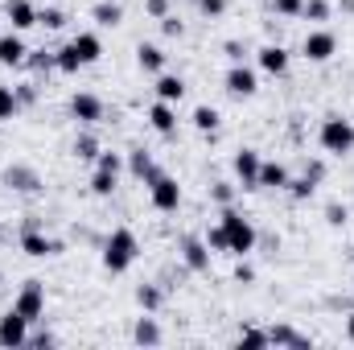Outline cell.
<instances>
[{
  "label": "cell",
  "mask_w": 354,
  "mask_h": 350,
  "mask_svg": "<svg viewBox=\"0 0 354 350\" xmlns=\"http://www.w3.org/2000/svg\"><path fill=\"white\" fill-rule=\"evenodd\" d=\"M145 185H149V202H153V210H161V214H174L177 206H181V185H177V177L153 174Z\"/></svg>",
  "instance_id": "4"
},
{
  "label": "cell",
  "mask_w": 354,
  "mask_h": 350,
  "mask_svg": "<svg viewBox=\"0 0 354 350\" xmlns=\"http://www.w3.org/2000/svg\"><path fill=\"white\" fill-rule=\"evenodd\" d=\"M189 124H194L198 132H218L223 116H218V107H210V103H198V107H194V116H189Z\"/></svg>",
  "instance_id": "26"
},
{
  "label": "cell",
  "mask_w": 354,
  "mask_h": 350,
  "mask_svg": "<svg viewBox=\"0 0 354 350\" xmlns=\"http://www.w3.org/2000/svg\"><path fill=\"white\" fill-rule=\"evenodd\" d=\"M71 153H75V157H79V161H91V165H95V157H99V153H103V149H99V140H95V136H91V132H83V136H79V140H75V149H71Z\"/></svg>",
  "instance_id": "32"
},
{
  "label": "cell",
  "mask_w": 354,
  "mask_h": 350,
  "mask_svg": "<svg viewBox=\"0 0 354 350\" xmlns=\"http://www.w3.org/2000/svg\"><path fill=\"white\" fill-rule=\"evenodd\" d=\"M239 347H268V330H260V326H243V330H239Z\"/></svg>",
  "instance_id": "37"
},
{
  "label": "cell",
  "mask_w": 354,
  "mask_h": 350,
  "mask_svg": "<svg viewBox=\"0 0 354 350\" xmlns=\"http://www.w3.org/2000/svg\"><path fill=\"white\" fill-rule=\"evenodd\" d=\"M145 12L161 21V17H169V0H145Z\"/></svg>",
  "instance_id": "44"
},
{
  "label": "cell",
  "mask_w": 354,
  "mask_h": 350,
  "mask_svg": "<svg viewBox=\"0 0 354 350\" xmlns=\"http://www.w3.org/2000/svg\"><path fill=\"white\" fill-rule=\"evenodd\" d=\"M25 66H33L37 75H50V71H58V58H54L50 50H29V58H25Z\"/></svg>",
  "instance_id": "31"
},
{
  "label": "cell",
  "mask_w": 354,
  "mask_h": 350,
  "mask_svg": "<svg viewBox=\"0 0 354 350\" xmlns=\"http://www.w3.org/2000/svg\"><path fill=\"white\" fill-rule=\"evenodd\" d=\"M136 66H140L145 75H161V71H165V50L153 46V42H140V46H136Z\"/></svg>",
  "instance_id": "18"
},
{
  "label": "cell",
  "mask_w": 354,
  "mask_h": 350,
  "mask_svg": "<svg viewBox=\"0 0 354 350\" xmlns=\"http://www.w3.org/2000/svg\"><path fill=\"white\" fill-rule=\"evenodd\" d=\"M132 342H136V347H161V326H157V317H153V313H145V317L136 322Z\"/></svg>",
  "instance_id": "24"
},
{
  "label": "cell",
  "mask_w": 354,
  "mask_h": 350,
  "mask_svg": "<svg viewBox=\"0 0 354 350\" xmlns=\"http://www.w3.org/2000/svg\"><path fill=\"white\" fill-rule=\"evenodd\" d=\"M128 174L136 177V181H149V177L161 174V169H157V161H153L149 149H132V153H128Z\"/></svg>",
  "instance_id": "22"
},
{
  "label": "cell",
  "mask_w": 354,
  "mask_h": 350,
  "mask_svg": "<svg viewBox=\"0 0 354 350\" xmlns=\"http://www.w3.org/2000/svg\"><path fill=\"white\" fill-rule=\"evenodd\" d=\"M95 169H107V174H120V169H124V157H120V153H99V157H95Z\"/></svg>",
  "instance_id": "40"
},
{
  "label": "cell",
  "mask_w": 354,
  "mask_h": 350,
  "mask_svg": "<svg viewBox=\"0 0 354 350\" xmlns=\"http://www.w3.org/2000/svg\"><path fill=\"white\" fill-rule=\"evenodd\" d=\"M17 111H21L17 91H12V87H0V124H4V120H17Z\"/></svg>",
  "instance_id": "33"
},
{
  "label": "cell",
  "mask_w": 354,
  "mask_h": 350,
  "mask_svg": "<svg viewBox=\"0 0 354 350\" xmlns=\"http://www.w3.org/2000/svg\"><path fill=\"white\" fill-rule=\"evenodd\" d=\"M71 116L79 120V124H99L103 120V99L95 95V91H79V95H71Z\"/></svg>",
  "instance_id": "11"
},
{
  "label": "cell",
  "mask_w": 354,
  "mask_h": 350,
  "mask_svg": "<svg viewBox=\"0 0 354 350\" xmlns=\"http://www.w3.org/2000/svg\"><path fill=\"white\" fill-rule=\"evenodd\" d=\"M260 165H264V157H260L256 149H239V153H235L231 169H235V177H239L243 190H260Z\"/></svg>",
  "instance_id": "9"
},
{
  "label": "cell",
  "mask_w": 354,
  "mask_h": 350,
  "mask_svg": "<svg viewBox=\"0 0 354 350\" xmlns=\"http://www.w3.org/2000/svg\"><path fill=\"white\" fill-rule=\"evenodd\" d=\"M153 91H157V99H165V103H181L185 99V79L181 75H157V83H153Z\"/></svg>",
  "instance_id": "20"
},
{
  "label": "cell",
  "mask_w": 354,
  "mask_h": 350,
  "mask_svg": "<svg viewBox=\"0 0 354 350\" xmlns=\"http://www.w3.org/2000/svg\"><path fill=\"white\" fill-rule=\"evenodd\" d=\"M29 347H58V338H54V334H29Z\"/></svg>",
  "instance_id": "48"
},
{
  "label": "cell",
  "mask_w": 354,
  "mask_h": 350,
  "mask_svg": "<svg viewBox=\"0 0 354 350\" xmlns=\"http://www.w3.org/2000/svg\"><path fill=\"white\" fill-rule=\"evenodd\" d=\"M149 124H153V132L174 136V132H177V107H174V103H165V99H157V103L149 107Z\"/></svg>",
  "instance_id": "15"
},
{
  "label": "cell",
  "mask_w": 354,
  "mask_h": 350,
  "mask_svg": "<svg viewBox=\"0 0 354 350\" xmlns=\"http://www.w3.org/2000/svg\"><path fill=\"white\" fill-rule=\"evenodd\" d=\"M161 33H165V37H181V33H185V25L169 12V17H161Z\"/></svg>",
  "instance_id": "42"
},
{
  "label": "cell",
  "mask_w": 354,
  "mask_h": 350,
  "mask_svg": "<svg viewBox=\"0 0 354 350\" xmlns=\"http://www.w3.org/2000/svg\"><path fill=\"white\" fill-rule=\"evenodd\" d=\"M161 301H165V297H161V288H157V284H140V288H136V305H140L145 313H157V309H161Z\"/></svg>",
  "instance_id": "30"
},
{
  "label": "cell",
  "mask_w": 354,
  "mask_h": 350,
  "mask_svg": "<svg viewBox=\"0 0 354 350\" xmlns=\"http://www.w3.org/2000/svg\"><path fill=\"white\" fill-rule=\"evenodd\" d=\"M0 243H4V235H0Z\"/></svg>",
  "instance_id": "51"
},
{
  "label": "cell",
  "mask_w": 354,
  "mask_h": 350,
  "mask_svg": "<svg viewBox=\"0 0 354 350\" xmlns=\"http://www.w3.org/2000/svg\"><path fill=\"white\" fill-rule=\"evenodd\" d=\"M288 58H292V54H288L280 42H268V46L256 50V62H260L264 75H288Z\"/></svg>",
  "instance_id": "13"
},
{
  "label": "cell",
  "mask_w": 354,
  "mask_h": 350,
  "mask_svg": "<svg viewBox=\"0 0 354 350\" xmlns=\"http://www.w3.org/2000/svg\"><path fill=\"white\" fill-rule=\"evenodd\" d=\"M218 223H223V231H227V256H239V260H248L252 252H256V227H252V219H243L239 210H231V206H223V214H218Z\"/></svg>",
  "instance_id": "1"
},
{
  "label": "cell",
  "mask_w": 354,
  "mask_h": 350,
  "mask_svg": "<svg viewBox=\"0 0 354 350\" xmlns=\"http://www.w3.org/2000/svg\"><path fill=\"white\" fill-rule=\"evenodd\" d=\"M272 8H276V17L297 21V17H301V8H305V0H272Z\"/></svg>",
  "instance_id": "39"
},
{
  "label": "cell",
  "mask_w": 354,
  "mask_h": 350,
  "mask_svg": "<svg viewBox=\"0 0 354 350\" xmlns=\"http://www.w3.org/2000/svg\"><path fill=\"white\" fill-rule=\"evenodd\" d=\"M91 21L103 25V29H115V25H124V4H115V0H99V4L91 8Z\"/></svg>",
  "instance_id": "23"
},
{
  "label": "cell",
  "mask_w": 354,
  "mask_h": 350,
  "mask_svg": "<svg viewBox=\"0 0 354 350\" xmlns=\"http://www.w3.org/2000/svg\"><path fill=\"white\" fill-rule=\"evenodd\" d=\"M342 8H346V12H354V0H342Z\"/></svg>",
  "instance_id": "50"
},
{
  "label": "cell",
  "mask_w": 354,
  "mask_h": 350,
  "mask_svg": "<svg viewBox=\"0 0 354 350\" xmlns=\"http://www.w3.org/2000/svg\"><path fill=\"white\" fill-rule=\"evenodd\" d=\"M0 347H4V350L29 347V322H25L17 309H8V313L0 317Z\"/></svg>",
  "instance_id": "10"
},
{
  "label": "cell",
  "mask_w": 354,
  "mask_h": 350,
  "mask_svg": "<svg viewBox=\"0 0 354 350\" xmlns=\"http://www.w3.org/2000/svg\"><path fill=\"white\" fill-rule=\"evenodd\" d=\"M71 46H75V54L83 58V66H95V62L103 58V42H99V33H75Z\"/></svg>",
  "instance_id": "19"
},
{
  "label": "cell",
  "mask_w": 354,
  "mask_h": 350,
  "mask_svg": "<svg viewBox=\"0 0 354 350\" xmlns=\"http://www.w3.org/2000/svg\"><path fill=\"white\" fill-rule=\"evenodd\" d=\"M4 17H8V25H12L17 33H25V29L37 25V8H33L29 0H8V4H4Z\"/></svg>",
  "instance_id": "17"
},
{
  "label": "cell",
  "mask_w": 354,
  "mask_h": 350,
  "mask_svg": "<svg viewBox=\"0 0 354 350\" xmlns=\"http://www.w3.org/2000/svg\"><path fill=\"white\" fill-rule=\"evenodd\" d=\"M268 347H309V338L297 334L292 326H272L268 330Z\"/></svg>",
  "instance_id": "27"
},
{
  "label": "cell",
  "mask_w": 354,
  "mask_h": 350,
  "mask_svg": "<svg viewBox=\"0 0 354 350\" xmlns=\"http://www.w3.org/2000/svg\"><path fill=\"white\" fill-rule=\"evenodd\" d=\"M21 252L33 256V260H46V256H58V252H62V239H50V235L37 231V223L29 219L25 231H21Z\"/></svg>",
  "instance_id": "6"
},
{
  "label": "cell",
  "mask_w": 354,
  "mask_h": 350,
  "mask_svg": "<svg viewBox=\"0 0 354 350\" xmlns=\"http://www.w3.org/2000/svg\"><path fill=\"white\" fill-rule=\"evenodd\" d=\"M12 309H17L29 326L41 322V313H46V284H41V280H25L21 293L12 297Z\"/></svg>",
  "instance_id": "5"
},
{
  "label": "cell",
  "mask_w": 354,
  "mask_h": 350,
  "mask_svg": "<svg viewBox=\"0 0 354 350\" xmlns=\"http://www.w3.org/2000/svg\"><path fill=\"white\" fill-rule=\"evenodd\" d=\"M136 252H140L136 235H132L128 227H115V231L103 239V268H107L111 276H120V272H128V268L136 264Z\"/></svg>",
  "instance_id": "2"
},
{
  "label": "cell",
  "mask_w": 354,
  "mask_h": 350,
  "mask_svg": "<svg viewBox=\"0 0 354 350\" xmlns=\"http://www.w3.org/2000/svg\"><path fill=\"white\" fill-rule=\"evenodd\" d=\"M25 58H29V46H25V37L12 29V33H4L0 37V66H25Z\"/></svg>",
  "instance_id": "14"
},
{
  "label": "cell",
  "mask_w": 354,
  "mask_h": 350,
  "mask_svg": "<svg viewBox=\"0 0 354 350\" xmlns=\"http://www.w3.org/2000/svg\"><path fill=\"white\" fill-rule=\"evenodd\" d=\"M37 25L50 29V33H58V29L66 25V12H62V8H37Z\"/></svg>",
  "instance_id": "34"
},
{
  "label": "cell",
  "mask_w": 354,
  "mask_h": 350,
  "mask_svg": "<svg viewBox=\"0 0 354 350\" xmlns=\"http://www.w3.org/2000/svg\"><path fill=\"white\" fill-rule=\"evenodd\" d=\"M330 0H305V8H301V17H309L313 25H322V21H330Z\"/></svg>",
  "instance_id": "35"
},
{
  "label": "cell",
  "mask_w": 354,
  "mask_h": 350,
  "mask_svg": "<svg viewBox=\"0 0 354 350\" xmlns=\"http://www.w3.org/2000/svg\"><path fill=\"white\" fill-rule=\"evenodd\" d=\"M54 58H58V71H62V75H79V71H83V58L75 54L71 42H66L62 50H54Z\"/></svg>",
  "instance_id": "29"
},
{
  "label": "cell",
  "mask_w": 354,
  "mask_h": 350,
  "mask_svg": "<svg viewBox=\"0 0 354 350\" xmlns=\"http://www.w3.org/2000/svg\"><path fill=\"white\" fill-rule=\"evenodd\" d=\"M181 260H185V268L189 272H206L210 268V248H206V239H181Z\"/></svg>",
  "instance_id": "16"
},
{
  "label": "cell",
  "mask_w": 354,
  "mask_h": 350,
  "mask_svg": "<svg viewBox=\"0 0 354 350\" xmlns=\"http://www.w3.org/2000/svg\"><path fill=\"white\" fill-rule=\"evenodd\" d=\"M198 8H202L206 17H223V12H227V0H198Z\"/></svg>",
  "instance_id": "45"
},
{
  "label": "cell",
  "mask_w": 354,
  "mask_h": 350,
  "mask_svg": "<svg viewBox=\"0 0 354 350\" xmlns=\"http://www.w3.org/2000/svg\"><path fill=\"white\" fill-rule=\"evenodd\" d=\"M317 145L330 153V157H346L354 153V124L342 116H326L322 128H317Z\"/></svg>",
  "instance_id": "3"
},
{
  "label": "cell",
  "mask_w": 354,
  "mask_h": 350,
  "mask_svg": "<svg viewBox=\"0 0 354 350\" xmlns=\"http://www.w3.org/2000/svg\"><path fill=\"white\" fill-rule=\"evenodd\" d=\"M12 91H17V99H21V107L37 99V87H33V83H21V87H12Z\"/></svg>",
  "instance_id": "46"
},
{
  "label": "cell",
  "mask_w": 354,
  "mask_h": 350,
  "mask_svg": "<svg viewBox=\"0 0 354 350\" xmlns=\"http://www.w3.org/2000/svg\"><path fill=\"white\" fill-rule=\"evenodd\" d=\"M317 181H322V165H313L305 177H288V194H292L297 202H309V198L317 194Z\"/></svg>",
  "instance_id": "21"
},
{
  "label": "cell",
  "mask_w": 354,
  "mask_h": 350,
  "mask_svg": "<svg viewBox=\"0 0 354 350\" xmlns=\"http://www.w3.org/2000/svg\"><path fill=\"white\" fill-rule=\"evenodd\" d=\"M346 219H351V210H346L342 202H330V206H326V223H330V227H346Z\"/></svg>",
  "instance_id": "41"
},
{
  "label": "cell",
  "mask_w": 354,
  "mask_h": 350,
  "mask_svg": "<svg viewBox=\"0 0 354 350\" xmlns=\"http://www.w3.org/2000/svg\"><path fill=\"white\" fill-rule=\"evenodd\" d=\"M260 190H288V169L280 161H264L260 165Z\"/></svg>",
  "instance_id": "25"
},
{
  "label": "cell",
  "mask_w": 354,
  "mask_h": 350,
  "mask_svg": "<svg viewBox=\"0 0 354 350\" xmlns=\"http://www.w3.org/2000/svg\"><path fill=\"white\" fill-rule=\"evenodd\" d=\"M206 248H210V256L214 252H227V231H223V223H214V227H206Z\"/></svg>",
  "instance_id": "36"
},
{
  "label": "cell",
  "mask_w": 354,
  "mask_h": 350,
  "mask_svg": "<svg viewBox=\"0 0 354 350\" xmlns=\"http://www.w3.org/2000/svg\"><path fill=\"white\" fill-rule=\"evenodd\" d=\"M346 342H354V313L346 317Z\"/></svg>",
  "instance_id": "49"
},
{
  "label": "cell",
  "mask_w": 354,
  "mask_h": 350,
  "mask_svg": "<svg viewBox=\"0 0 354 350\" xmlns=\"http://www.w3.org/2000/svg\"><path fill=\"white\" fill-rule=\"evenodd\" d=\"M223 87H227V95H235V99H252L260 91V75L248 62H231V71L223 75Z\"/></svg>",
  "instance_id": "7"
},
{
  "label": "cell",
  "mask_w": 354,
  "mask_h": 350,
  "mask_svg": "<svg viewBox=\"0 0 354 350\" xmlns=\"http://www.w3.org/2000/svg\"><path fill=\"white\" fill-rule=\"evenodd\" d=\"M115 181H120V174L95 169V174H91V194H95V198H111V194H115Z\"/></svg>",
  "instance_id": "28"
},
{
  "label": "cell",
  "mask_w": 354,
  "mask_h": 350,
  "mask_svg": "<svg viewBox=\"0 0 354 350\" xmlns=\"http://www.w3.org/2000/svg\"><path fill=\"white\" fill-rule=\"evenodd\" d=\"M0 181L8 185V190H17V194H37L41 190V174L33 169V165H8Z\"/></svg>",
  "instance_id": "12"
},
{
  "label": "cell",
  "mask_w": 354,
  "mask_h": 350,
  "mask_svg": "<svg viewBox=\"0 0 354 350\" xmlns=\"http://www.w3.org/2000/svg\"><path fill=\"white\" fill-rule=\"evenodd\" d=\"M301 54H305L309 62H330V58L338 54V37H334L330 29H309L305 42H301Z\"/></svg>",
  "instance_id": "8"
},
{
  "label": "cell",
  "mask_w": 354,
  "mask_h": 350,
  "mask_svg": "<svg viewBox=\"0 0 354 350\" xmlns=\"http://www.w3.org/2000/svg\"><path fill=\"white\" fill-rule=\"evenodd\" d=\"M223 54H227L231 62H243V58H248V50H243V42H235V37H231V42H223Z\"/></svg>",
  "instance_id": "43"
},
{
  "label": "cell",
  "mask_w": 354,
  "mask_h": 350,
  "mask_svg": "<svg viewBox=\"0 0 354 350\" xmlns=\"http://www.w3.org/2000/svg\"><path fill=\"white\" fill-rule=\"evenodd\" d=\"M235 280H239V284H252V280H256V268H252V264H239V268H235Z\"/></svg>",
  "instance_id": "47"
},
{
  "label": "cell",
  "mask_w": 354,
  "mask_h": 350,
  "mask_svg": "<svg viewBox=\"0 0 354 350\" xmlns=\"http://www.w3.org/2000/svg\"><path fill=\"white\" fill-rule=\"evenodd\" d=\"M210 202L231 206V202H235V185H231V181H214V185H210Z\"/></svg>",
  "instance_id": "38"
}]
</instances>
